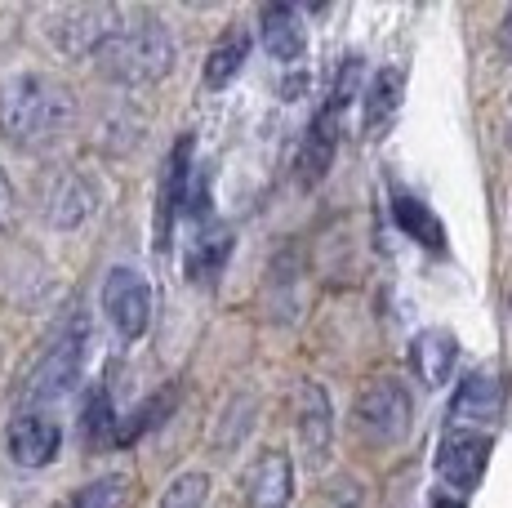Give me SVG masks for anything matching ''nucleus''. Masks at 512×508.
<instances>
[{
  "label": "nucleus",
  "mask_w": 512,
  "mask_h": 508,
  "mask_svg": "<svg viewBox=\"0 0 512 508\" xmlns=\"http://www.w3.org/2000/svg\"><path fill=\"white\" fill-rule=\"evenodd\" d=\"M72 112H76L72 94L58 81H49V76L23 72L9 85H0V139L9 148L32 152L54 143L72 125Z\"/></svg>",
  "instance_id": "f257e3e1"
},
{
  "label": "nucleus",
  "mask_w": 512,
  "mask_h": 508,
  "mask_svg": "<svg viewBox=\"0 0 512 508\" xmlns=\"http://www.w3.org/2000/svg\"><path fill=\"white\" fill-rule=\"evenodd\" d=\"M94 67L116 85H152L170 76L174 67V36L161 18L134 14L116 18V27L98 41Z\"/></svg>",
  "instance_id": "f03ea898"
},
{
  "label": "nucleus",
  "mask_w": 512,
  "mask_h": 508,
  "mask_svg": "<svg viewBox=\"0 0 512 508\" xmlns=\"http://www.w3.org/2000/svg\"><path fill=\"white\" fill-rule=\"evenodd\" d=\"M85 348H90V326L85 317H76L54 344L45 348V357L32 366V375L23 379V406H41V402H54V397L72 393V384L81 379V366H85Z\"/></svg>",
  "instance_id": "7ed1b4c3"
},
{
  "label": "nucleus",
  "mask_w": 512,
  "mask_h": 508,
  "mask_svg": "<svg viewBox=\"0 0 512 508\" xmlns=\"http://www.w3.org/2000/svg\"><path fill=\"white\" fill-rule=\"evenodd\" d=\"M410 419H415V397H410V388L397 375L370 379L357 393V428L374 446L401 442L410 433Z\"/></svg>",
  "instance_id": "20e7f679"
},
{
  "label": "nucleus",
  "mask_w": 512,
  "mask_h": 508,
  "mask_svg": "<svg viewBox=\"0 0 512 508\" xmlns=\"http://www.w3.org/2000/svg\"><path fill=\"white\" fill-rule=\"evenodd\" d=\"M490 433H468V428H446L437 442V477L441 486H450L455 495H472L486 477L490 464Z\"/></svg>",
  "instance_id": "39448f33"
},
{
  "label": "nucleus",
  "mask_w": 512,
  "mask_h": 508,
  "mask_svg": "<svg viewBox=\"0 0 512 508\" xmlns=\"http://www.w3.org/2000/svg\"><path fill=\"white\" fill-rule=\"evenodd\" d=\"M499 415H504V379L490 370H472L459 379L455 397L446 410V428H468V433H490L495 437Z\"/></svg>",
  "instance_id": "423d86ee"
},
{
  "label": "nucleus",
  "mask_w": 512,
  "mask_h": 508,
  "mask_svg": "<svg viewBox=\"0 0 512 508\" xmlns=\"http://www.w3.org/2000/svg\"><path fill=\"white\" fill-rule=\"evenodd\" d=\"M103 312L112 321V330L121 339H143L147 321H152V286L143 281V272L134 268H112L103 277Z\"/></svg>",
  "instance_id": "0eeeda50"
},
{
  "label": "nucleus",
  "mask_w": 512,
  "mask_h": 508,
  "mask_svg": "<svg viewBox=\"0 0 512 508\" xmlns=\"http://www.w3.org/2000/svg\"><path fill=\"white\" fill-rule=\"evenodd\" d=\"M294 433H299V451L312 468L326 464L330 446H334V410H330V393L308 379L294 393Z\"/></svg>",
  "instance_id": "6e6552de"
},
{
  "label": "nucleus",
  "mask_w": 512,
  "mask_h": 508,
  "mask_svg": "<svg viewBox=\"0 0 512 508\" xmlns=\"http://www.w3.org/2000/svg\"><path fill=\"white\" fill-rule=\"evenodd\" d=\"M339 139H343L339 107H334V103H321L317 116L308 121V130H303L299 156H294V179H299V188H317V183L326 179L334 152H339Z\"/></svg>",
  "instance_id": "1a4fd4ad"
},
{
  "label": "nucleus",
  "mask_w": 512,
  "mask_h": 508,
  "mask_svg": "<svg viewBox=\"0 0 512 508\" xmlns=\"http://www.w3.org/2000/svg\"><path fill=\"white\" fill-rule=\"evenodd\" d=\"M5 446H9V459H14V464L45 468V464H54L58 446H63V428H58L45 410H23V415L9 424Z\"/></svg>",
  "instance_id": "9d476101"
},
{
  "label": "nucleus",
  "mask_w": 512,
  "mask_h": 508,
  "mask_svg": "<svg viewBox=\"0 0 512 508\" xmlns=\"http://www.w3.org/2000/svg\"><path fill=\"white\" fill-rule=\"evenodd\" d=\"M290 500H294V464L281 446H268L245 473V508H290Z\"/></svg>",
  "instance_id": "9b49d317"
},
{
  "label": "nucleus",
  "mask_w": 512,
  "mask_h": 508,
  "mask_svg": "<svg viewBox=\"0 0 512 508\" xmlns=\"http://www.w3.org/2000/svg\"><path fill=\"white\" fill-rule=\"evenodd\" d=\"M187 188H192V139L174 143V152L165 156V170H161V197H156V246H170V232L174 219L183 214L187 205Z\"/></svg>",
  "instance_id": "f8f14e48"
},
{
  "label": "nucleus",
  "mask_w": 512,
  "mask_h": 508,
  "mask_svg": "<svg viewBox=\"0 0 512 508\" xmlns=\"http://www.w3.org/2000/svg\"><path fill=\"white\" fill-rule=\"evenodd\" d=\"M455 366H459V339L450 335V330L428 326L410 339V370H415V379L428 388V393L446 388L450 375H455Z\"/></svg>",
  "instance_id": "ddd939ff"
},
{
  "label": "nucleus",
  "mask_w": 512,
  "mask_h": 508,
  "mask_svg": "<svg viewBox=\"0 0 512 508\" xmlns=\"http://www.w3.org/2000/svg\"><path fill=\"white\" fill-rule=\"evenodd\" d=\"M401 94H406L401 67H379V72L370 76L366 99H361V134H366V139H374V134H383L392 125V116H397V107H401Z\"/></svg>",
  "instance_id": "4468645a"
},
{
  "label": "nucleus",
  "mask_w": 512,
  "mask_h": 508,
  "mask_svg": "<svg viewBox=\"0 0 512 508\" xmlns=\"http://www.w3.org/2000/svg\"><path fill=\"white\" fill-rule=\"evenodd\" d=\"M259 32H263V45H268V54L277 58V63H299L303 50H308L303 14L294 5H285V0H277V5L263 9Z\"/></svg>",
  "instance_id": "2eb2a0df"
},
{
  "label": "nucleus",
  "mask_w": 512,
  "mask_h": 508,
  "mask_svg": "<svg viewBox=\"0 0 512 508\" xmlns=\"http://www.w3.org/2000/svg\"><path fill=\"white\" fill-rule=\"evenodd\" d=\"M228 254H232L228 223H214V219L201 223V232H196V241H192V254H187V277L201 290H210L214 281L223 277V268H228Z\"/></svg>",
  "instance_id": "dca6fc26"
},
{
  "label": "nucleus",
  "mask_w": 512,
  "mask_h": 508,
  "mask_svg": "<svg viewBox=\"0 0 512 508\" xmlns=\"http://www.w3.org/2000/svg\"><path fill=\"white\" fill-rule=\"evenodd\" d=\"M392 219H397V228L406 232L415 246L432 250V254L446 250V228H441V219L415 197V192L397 188V183H392Z\"/></svg>",
  "instance_id": "f3484780"
},
{
  "label": "nucleus",
  "mask_w": 512,
  "mask_h": 508,
  "mask_svg": "<svg viewBox=\"0 0 512 508\" xmlns=\"http://www.w3.org/2000/svg\"><path fill=\"white\" fill-rule=\"evenodd\" d=\"M98 192L85 174H63V183L54 188V201H49V223L54 228H76L94 214Z\"/></svg>",
  "instance_id": "a211bd4d"
},
{
  "label": "nucleus",
  "mask_w": 512,
  "mask_h": 508,
  "mask_svg": "<svg viewBox=\"0 0 512 508\" xmlns=\"http://www.w3.org/2000/svg\"><path fill=\"white\" fill-rule=\"evenodd\" d=\"M245 58H250V32H241V27H228L223 32V41L210 50V58H205V90H223V85L232 81L236 72L245 67Z\"/></svg>",
  "instance_id": "6ab92c4d"
},
{
  "label": "nucleus",
  "mask_w": 512,
  "mask_h": 508,
  "mask_svg": "<svg viewBox=\"0 0 512 508\" xmlns=\"http://www.w3.org/2000/svg\"><path fill=\"white\" fill-rule=\"evenodd\" d=\"M81 424H85V442L90 446H98V451H103V446H116V428H121V419H116L107 388H94V393L85 397Z\"/></svg>",
  "instance_id": "aec40b11"
},
{
  "label": "nucleus",
  "mask_w": 512,
  "mask_h": 508,
  "mask_svg": "<svg viewBox=\"0 0 512 508\" xmlns=\"http://www.w3.org/2000/svg\"><path fill=\"white\" fill-rule=\"evenodd\" d=\"M130 491H134L130 477L112 473V477H98V482L81 486L67 508H125V504H130Z\"/></svg>",
  "instance_id": "412c9836"
},
{
  "label": "nucleus",
  "mask_w": 512,
  "mask_h": 508,
  "mask_svg": "<svg viewBox=\"0 0 512 508\" xmlns=\"http://www.w3.org/2000/svg\"><path fill=\"white\" fill-rule=\"evenodd\" d=\"M170 406H174V393H170V388H165V393H156L152 402H143L130 419H121V428H116V446H130L134 437H143L152 424H161V419L170 415Z\"/></svg>",
  "instance_id": "4be33fe9"
},
{
  "label": "nucleus",
  "mask_w": 512,
  "mask_h": 508,
  "mask_svg": "<svg viewBox=\"0 0 512 508\" xmlns=\"http://www.w3.org/2000/svg\"><path fill=\"white\" fill-rule=\"evenodd\" d=\"M205 500H210V477L205 473H183V477H174V482L165 486L161 508H205Z\"/></svg>",
  "instance_id": "5701e85b"
},
{
  "label": "nucleus",
  "mask_w": 512,
  "mask_h": 508,
  "mask_svg": "<svg viewBox=\"0 0 512 508\" xmlns=\"http://www.w3.org/2000/svg\"><path fill=\"white\" fill-rule=\"evenodd\" d=\"M357 81H361V58H348V63L339 67V76H334V94L326 103H334L343 112V107H348V99L352 94H357Z\"/></svg>",
  "instance_id": "b1692460"
},
{
  "label": "nucleus",
  "mask_w": 512,
  "mask_h": 508,
  "mask_svg": "<svg viewBox=\"0 0 512 508\" xmlns=\"http://www.w3.org/2000/svg\"><path fill=\"white\" fill-rule=\"evenodd\" d=\"M14 219H18V192H14V183H9V174L0 170V232L14 228Z\"/></svg>",
  "instance_id": "393cba45"
},
{
  "label": "nucleus",
  "mask_w": 512,
  "mask_h": 508,
  "mask_svg": "<svg viewBox=\"0 0 512 508\" xmlns=\"http://www.w3.org/2000/svg\"><path fill=\"white\" fill-rule=\"evenodd\" d=\"M499 50H504V58H508V63H512V5H508L504 23H499Z\"/></svg>",
  "instance_id": "a878e982"
},
{
  "label": "nucleus",
  "mask_w": 512,
  "mask_h": 508,
  "mask_svg": "<svg viewBox=\"0 0 512 508\" xmlns=\"http://www.w3.org/2000/svg\"><path fill=\"white\" fill-rule=\"evenodd\" d=\"M428 508H464V500H446V495H432Z\"/></svg>",
  "instance_id": "bb28decb"
}]
</instances>
